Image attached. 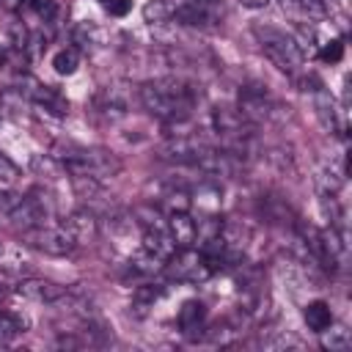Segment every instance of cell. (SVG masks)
<instances>
[{"instance_id": "15", "label": "cell", "mask_w": 352, "mask_h": 352, "mask_svg": "<svg viewBox=\"0 0 352 352\" xmlns=\"http://www.w3.org/2000/svg\"><path fill=\"white\" fill-rule=\"evenodd\" d=\"M204 319H206V305L201 300H187L179 308V327L192 336L195 330H204Z\"/></svg>"}, {"instance_id": "35", "label": "cell", "mask_w": 352, "mask_h": 352, "mask_svg": "<svg viewBox=\"0 0 352 352\" xmlns=\"http://www.w3.org/2000/svg\"><path fill=\"white\" fill-rule=\"evenodd\" d=\"M270 0H242V6H248V8H264Z\"/></svg>"}, {"instance_id": "11", "label": "cell", "mask_w": 352, "mask_h": 352, "mask_svg": "<svg viewBox=\"0 0 352 352\" xmlns=\"http://www.w3.org/2000/svg\"><path fill=\"white\" fill-rule=\"evenodd\" d=\"M173 19L179 22V25H187V28H201V30H209L212 28V14L209 11H204L195 0H187V3H182V6H176L173 8Z\"/></svg>"}, {"instance_id": "5", "label": "cell", "mask_w": 352, "mask_h": 352, "mask_svg": "<svg viewBox=\"0 0 352 352\" xmlns=\"http://www.w3.org/2000/svg\"><path fill=\"white\" fill-rule=\"evenodd\" d=\"M165 272L173 278V280H187V283H198V280H206L212 275V270L206 267L204 256H198L195 250L190 248H176L168 258H165Z\"/></svg>"}, {"instance_id": "36", "label": "cell", "mask_w": 352, "mask_h": 352, "mask_svg": "<svg viewBox=\"0 0 352 352\" xmlns=\"http://www.w3.org/2000/svg\"><path fill=\"white\" fill-rule=\"evenodd\" d=\"M280 3H283V6H292V3H294V0H280Z\"/></svg>"}, {"instance_id": "6", "label": "cell", "mask_w": 352, "mask_h": 352, "mask_svg": "<svg viewBox=\"0 0 352 352\" xmlns=\"http://www.w3.org/2000/svg\"><path fill=\"white\" fill-rule=\"evenodd\" d=\"M275 110H280L270 94L264 88H242L239 91V113L248 121H261V118H272Z\"/></svg>"}, {"instance_id": "10", "label": "cell", "mask_w": 352, "mask_h": 352, "mask_svg": "<svg viewBox=\"0 0 352 352\" xmlns=\"http://www.w3.org/2000/svg\"><path fill=\"white\" fill-rule=\"evenodd\" d=\"M245 121H248V118H245L239 110H234V107H214V110H212V124H214V129H217L220 135L245 138V135H248V132H242Z\"/></svg>"}, {"instance_id": "34", "label": "cell", "mask_w": 352, "mask_h": 352, "mask_svg": "<svg viewBox=\"0 0 352 352\" xmlns=\"http://www.w3.org/2000/svg\"><path fill=\"white\" fill-rule=\"evenodd\" d=\"M195 3H198L204 11H209V14H212V11H220V8L226 6V0H195Z\"/></svg>"}, {"instance_id": "28", "label": "cell", "mask_w": 352, "mask_h": 352, "mask_svg": "<svg viewBox=\"0 0 352 352\" xmlns=\"http://www.w3.org/2000/svg\"><path fill=\"white\" fill-rule=\"evenodd\" d=\"M319 206H322V214L330 220V226H336V223L341 220V209H338V201H336L333 192H324V195L319 198Z\"/></svg>"}, {"instance_id": "12", "label": "cell", "mask_w": 352, "mask_h": 352, "mask_svg": "<svg viewBox=\"0 0 352 352\" xmlns=\"http://www.w3.org/2000/svg\"><path fill=\"white\" fill-rule=\"evenodd\" d=\"M63 228L77 239V242H88V239H94L96 236V217L91 214V212H85V209H80V212H72L66 220H63Z\"/></svg>"}, {"instance_id": "17", "label": "cell", "mask_w": 352, "mask_h": 352, "mask_svg": "<svg viewBox=\"0 0 352 352\" xmlns=\"http://www.w3.org/2000/svg\"><path fill=\"white\" fill-rule=\"evenodd\" d=\"M72 38H74L82 50H99V47L107 44V33H104L99 25H94V22H80V25L72 30Z\"/></svg>"}, {"instance_id": "19", "label": "cell", "mask_w": 352, "mask_h": 352, "mask_svg": "<svg viewBox=\"0 0 352 352\" xmlns=\"http://www.w3.org/2000/svg\"><path fill=\"white\" fill-rule=\"evenodd\" d=\"M173 16V8L165 3V0H148L143 6V22H148L151 28H160V25H168Z\"/></svg>"}, {"instance_id": "37", "label": "cell", "mask_w": 352, "mask_h": 352, "mask_svg": "<svg viewBox=\"0 0 352 352\" xmlns=\"http://www.w3.org/2000/svg\"><path fill=\"white\" fill-rule=\"evenodd\" d=\"M0 256H3V245H0Z\"/></svg>"}, {"instance_id": "27", "label": "cell", "mask_w": 352, "mask_h": 352, "mask_svg": "<svg viewBox=\"0 0 352 352\" xmlns=\"http://www.w3.org/2000/svg\"><path fill=\"white\" fill-rule=\"evenodd\" d=\"M33 11L41 16V22L52 25V22L58 19V14H60V6H58L55 0H36V3H33Z\"/></svg>"}, {"instance_id": "23", "label": "cell", "mask_w": 352, "mask_h": 352, "mask_svg": "<svg viewBox=\"0 0 352 352\" xmlns=\"http://www.w3.org/2000/svg\"><path fill=\"white\" fill-rule=\"evenodd\" d=\"M72 187L85 201H99L102 198V184H99L96 176H72Z\"/></svg>"}, {"instance_id": "18", "label": "cell", "mask_w": 352, "mask_h": 352, "mask_svg": "<svg viewBox=\"0 0 352 352\" xmlns=\"http://www.w3.org/2000/svg\"><path fill=\"white\" fill-rule=\"evenodd\" d=\"M28 165H30V170H33L36 176H41V179H55V176H60V170H63V162H60L58 157H52V154H33Z\"/></svg>"}, {"instance_id": "4", "label": "cell", "mask_w": 352, "mask_h": 352, "mask_svg": "<svg viewBox=\"0 0 352 352\" xmlns=\"http://www.w3.org/2000/svg\"><path fill=\"white\" fill-rule=\"evenodd\" d=\"M22 242L36 248V250H41V253H47V256H66L77 245V239L63 226L55 228V226H41V223L33 226V228H25L22 231Z\"/></svg>"}, {"instance_id": "1", "label": "cell", "mask_w": 352, "mask_h": 352, "mask_svg": "<svg viewBox=\"0 0 352 352\" xmlns=\"http://www.w3.org/2000/svg\"><path fill=\"white\" fill-rule=\"evenodd\" d=\"M138 94H140L143 107L162 121H184L195 104V91L179 80L146 82V85H140Z\"/></svg>"}, {"instance_id": "22", "label": "cell", "mask_w": 352, "mask_h": 352, "mask_svg": "<svg viewBox=\"0 0 352 352\" xmlns=\"http://www.w3.org/2000/svg\"><path fill=\"white\" fill-rule=\"evenodd\" d=\"M322 346L330 352H344L352 346V336L344 327H324L322 330Z\"/></svg>"}, {"instance_id": "33", "label": "cell", "mask_w": 352, "mask_h": 352, "mask_svg": "<svg viewBox=\"0 0 352 352\" xmlns=\"http://www.w3.org/2000/svg\"><path fill=\"white\" fill-rule=\"evenodd\" d=\"M16 176H19V168L6 154H0V182H14Z\"/></svg>"}, {"instance_id": "25", "label": "cell", "mask_w": 352, "mask_h": 352, "mask_svg": "<svg viewBox=\"0 0 352 352\" xmlns=\"http://www.w3.org/2000/svg\"><path fill=\"white\" fill-rule=\"evenodd\" d=\"M204 338H206L209 344H220V346H226V344H231V341L236 338V330H234L231 324H226V322H223V324L217 322L212 330H206V336H204Z\"/></svg>"}, {"instance_id": "3", "label": "cell", "mask_w": 352, "mask_h": 352, "mask_svg": "<svg viewBox=\"0 0 352 352\" xmlns=\"http://www.w3.org/2000/svg\"><path fill=\"white\" fill-rule=\"evenodd\" d=\"M60 162L63 168L72 173V176H96V179H104V176H113L121 170V162L102 151V148H80V146H72L66 148V154H60Z\"/></svg>"}, {"instance_id": "30", "label": "cell", "mask_w": 352, "mask_h": 352, "mask_svg": "<svg viewBox=\"0 0 352 352\" xmlns=\"http://www.w3.org/2000/svg\"><path fill=\"white\" fill-rule=\"evenodd\" d=\"M0 333L3 336H19V333H25V322L19 319V316H11V314H0Z\"/></svg>"}, {"instance_id": "29", "label": "cell", "mask_w": 352, "mask_h": 352, "mask_svg": "<svg viewBox=\"0 0 352 352\" xmlns=\"http://www.w3.org/2000/svg\"><path fill=\"white\" fill-rule=\"evenodd\" d=\"M319 58H322L324 63H338V60L344 58V41H341V38L327 41V44L319 50Z\"/></svg>"}, {"instance_id": "2", "label": "cell", "mask_w": 352, "mask_h": 352, "mask_svg": "<svg viewBox=\"0 0 352 352\" xmlns=\"http://www.w3.org/2000/svg\"><path fill=\"white\" fill-rule=\"evenodd\" d=\"M253 33H256V38H258L264 55H267L280 72H294L297 66H302L305 58H302V52L297 50L292 33H286V30H280V28H272V25H256Z\"/></svg>"}, {"instance_id": "16", "label": "cell", "mask_w": 352, "mask_h": 352, "mask_svg": "<svg viewBox=\"0 0 352 352\" xmlns=\"http://www.w3.org/2000/svg\"><path fill=\"white\" fill-rule=\"evenodd\" d=\"M302 319H305L308 330L322 333L324 327L333 324V311H330V305H327L324 300H311V302L302 308Z\"/></svg>"}, {"instance_id": "32", "label": "cell", "mask_w": 352, "mask_h": 352, "mask_svg": "<svg viewBox=\"0 0 352 352\" xmlns=\"http://www.w3.org/2000/svg\"><path fill=\"white\" fill-rule=\"evenodd\" d=\"M102 6H104V11L110 16H126L129 8H132V0H104Z\"/></svg>"}, {"instance_id": "26", "label": "cell", "mask_w": 352, "mask_h": 352, "mask_svg": "<svg viewBox=\"0 0 352 352\" xmlns=\"http://www.w3.org/2000/svg\"><path fill=\"white\" fill-rule=\"evenodd\" d=\"M160 289L157 286H138V292H135V308H140V311H146V308H151L157 300H160Z\"/></svg>"}, {"instance_id": "20", "label": "cell", "mask_w": 352, "mask_h": 352, "mask_svg": "<svg viewBox=\"0 0 352 352\" xmlns=\"http://www.w3.org/2000/svg\"><path fill=\"white\" fill-rule=\"evenodd\" d=\"M77 66H80V52H77L74 47H63V50H58V52L52 55V69H55L60 77L74 74Z\"/></svg>"}, {"instance_id": "8", "label": "cell", "mask_w": 352, "mask_h": 352, "mask_svg": "<svg viewBox=\"0 0 352 352\" xmlns=\"http://www.w3.org/2000/svg\"><path fill=\"white\" fill-rule=\"evenodd\" d=\"M192 165L201 168V170L209 173V176H234V170H236V162H234L231 154L217 151V148H209V146L195 157Z\"/></svg>"}, {"instance_id": "24", "label": "cell", "mask_w": 352, "mask_h": 352, "mask_svg": "<svg viewBox=\"0 0 352 352\" xmlns=\"http://www.w3.org/2000/svg\"><path fill=\"white\" fill-rule=\"evenodd\" d=\"M135 223H143V228H165L162 226V214L157 206L151 204H140L135 206Z\"/></svg>"}, {"instance_id": "14", "label": "cell", "mask_w": 352, "mask_h": 352, "mask_svg": "<svg viewBox=\"0 0 352 352\" xmlns=\"http://www.w3.org/2000/svg\"><path fill=\"white\" fill-rule=\"evenodd\" d=\"M143 250H148V253H154V256H160L162 261L176 250V242L170 239V234L165 231V228H146L143 231V245H140Z\"/></svg>"}, {"instance_id": "7", "label": "cell", "mask_w": 352, "mask_h": 352, "mask_svg": "<svg viewBox=\"0 0 352 352\" xmlns=\"http://www.w3.org/2000/svg\"><path fill=\"white\" fill-rule=\"evenodd\" d=\"M16 292L25 297V300H33V302H58L66 289L47 280V278H25L16 283Z\"/></svg>"}, {"instance_id": "31", "label": "cell", "mask_w": 352, "mask_h": 352, "mask_svg": "<svg viewBox=\"0 0 352 352\" xmlns=\"http://www.w3.org/2000/svg\"><path fill=\"white\" fill-rule=\"evenodd\" d=\"M311 19H322L324 14H327V3L324 0H294Z\"/></svg>"}, {"instance_id": "21", "label": "cell", "mask_w": 352, "mask_h": 352, "mask_svg": "<svg viewBox=\"0 0 352 352\" xmlns=\"http://www.w3.org/2000/svg\"><path fill=\"white\" fill-rule=\"evenodd\" d=\"M160 267H162V258L148 253V250H143V248L138 253H132V258H129V270L138 272V275H154Z\"/></svg>"}, {"instance_id": "9", "label": "cell", "mask_w": 352, "mask_h": 352, "mask_svg": "<svg viewBox=\"0 0 352 352\" xmlns=\"http://www.w3.org/2000/svg\"><path fill=\"white\" fill-rule=\"evenodd\" d=\"M168 234L176 242V248H190L198 236V226L187 212H173L168 220Z\"/></svg>"}, {"instance_id": "13", "label": "cell", "mask_w": 352, "mask_h": 352, "mask_svg": "<svg viewBox=\"0 0 352 352\" xmlns=\"http://www.w3.org/2000/svg\"><path fill=\"white\" fill-rule=\"evenodd\" d=\"M314 102H316V113H319V118H322V124L330 129V132H344V124L338 121L341 118V110L336 107V102H333V96L324 91V88H319V91H314Z\"/></svg>"}]
</instances>
